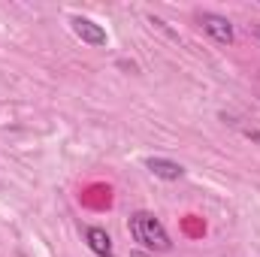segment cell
<instances>
[{
  "label": "cell",
  "mask_w": 260,
  "mask_h": 257,
  "mask_svg": "<svg viewBox=\"0 0 260 257\" xmlns=\"http://www.w3.org/2000/svg\"><path fill=\"white\" fill-rule=\"evenodd\" d=\"M133 257H145V254H142V251H136V254H133Z\"/></svg>",
  "instance_id": "52a82bcc"
},
{
  "label": "cell",
  "mask_w": 260,
  "mask_h": 257,
  "mask_svg": "<svg viewBox=\"0 0 260 257\" xmlns=\"http://www.w3.org/2000/svg\"><path fill=\"white\" fill-rule=\"evenodd\" d=\"M85 239H88V248H91L94 254L112 257V239H109V233H106L103 227H88V230H85Z\"/></svg>",
  "instance_id": "277c9868"
},
{
  "label": "cell",
  "mask_w": 260,
  "mask_h": 257,
  "mask_svg": "<svg viewBox=\"0 0 260 257\" xmlns=\"http://www.w3.org/2000/svg\"><path fill=\"white\" fill-rule=\"evenodd\" d=\"M148 170L157 176V179H167V182H176V179H182V164H176V160H167V157H148Z\"/></svg>",
  "instance_id": "5b68a950"
},
{
  "label": "cell",
  "mask_w": 260,
  "mask_h": 257,
  "mask_svg": "<svg viewBox=\"0 0 260 257\" xmlns=\"http://www.w3.org/2000/svg\"><path fill=\"white\" fill-rule=\"evenodd\" d=\"M130 233L139 245L151 248V251H170L173 242H170V233L164 230V224L151 215V212H133L130 215Z\"/></svg>",
  "instance_id": "6da1fadb"
},
{
  "label": "cell",
  "mask_w": 260,
  "mask_h": 257,
  "mask_svg": "<svg viewBox=\"0 0 260 257\" xmlns=\"http://www.w3.org/2000/svg\"><path fill=\"white\" fill-rule=\"evenodd\" d=\"M70 24H73V34H76L82 43H88V46H106V30H103L100 24H94L91 18L73 15Z\"/></svg>",
  "instance_id": "7a4b0ae2"
},
{
  "label": "cell",
  "mask_w": 260,
  "mask_h": 257,
  "mask_svg": "<svg viewBox=\"0 0 260 257\" xmlns=\"http://www.w3.org/2000/svg\"><path fill=\"white\" fill-rule=\"evenodd\" d=\"M251 30H254V37H257V40H260V24H254V27H251Z\"/></svg>",
  "instance_id": "8992f818"
},
{
  "label": "cell",
  "mask_w": 260,
  "mask_h": 257,
  "mask_svg": "<svg viewBox=\"0 0 260 257\" xmlns=\"http://www.w3.org/2000/svg\"><path fill=\"white\" fill-rule=\"evenodd\" d=\"M200 24H203V27H206V34H209V37H215L218 43H224V46H230V43H233V24H230L224 15L203 12V15H200Z\"/></svg>",
  "instance_id": "3957f363"
}]
</instances>
